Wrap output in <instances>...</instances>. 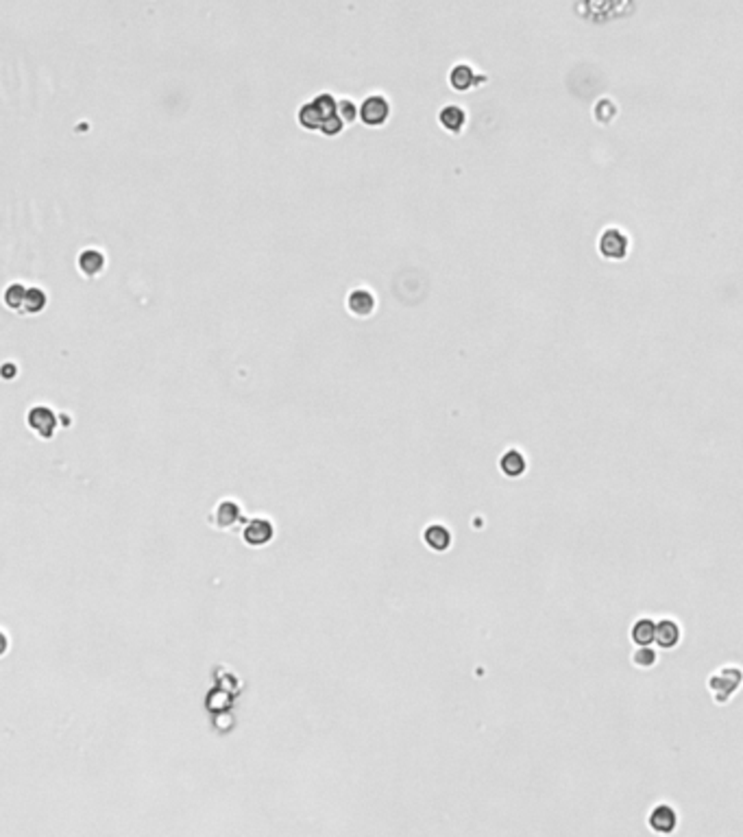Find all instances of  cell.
<instances>
[{"label": "cell", "mask_w": 743, "mask_h": 837, "mask_svg": "<svg viewBox=\"0 0 743 837\" xmlns=\"http://www.w3.org/2000/svg\"><path fill=\"white\" fill-rule=\"evenodd\" d=\"M345 121L343 118H340V114L336 112V114H332L330 118H327L325 121V125H323V129H321V133L325 138H336V136H340V133L345 131Z\"/></svg>", "instance_id": "21"}, {"label": "cell", "mask_w": 743, "mask_h": 837, "mask_svg": "<svg viewBox=\"0 0 743 837\" xmlns=\"http://www.w3.org/2000/svg\"><path fill=\"white\" fill-rule=\"evenodd\" d=\"M212 526L218 530H231L235 523L244 521L242 517V506L238 504L235 500H220L214 508V513L210 517Z\"/></svg>", "instance_id": "6"}, {"label": "cell", "mask_w": 743, "mask_h": 837, "mask_svg": "<svg viewBox=\"0 0 743 837\" xmlns=\"http://www.w3.org/2000/svg\"><path fill=\"white\" fill-rule=\"evenodd\" d=\"M600 253L606 260H623L628 256V238L619 229H606L600 238Z\"/></svg>", "instance_id": "7"}, {"label": "cell", "mask_w": 743, "mask_h": 837, "mask_svg": "<svg viewBox=\"0 0 743 837\" xmlns=\"http://www.w3.org/2000/svg\"><path fill=\"white\" fill-rule=\"evenodd\" d=\"M46 306H48V294L44 292L42 288L31 286L26 290V297H24L22 314H26V317H31V314H42L44 310H46Z\"/></svg>", "instance_id": "17"}, {"label": "cell", "mask_w": 743, "mask_h": 837, "mask_svg": "<svg viewBox=\"0 0 743 837\" xmlns=\"http://www.w3.org/2000/svg\"><path fill=\"white\" fill-rule=\"evenodd\" d=\"M654 637H656V624L650 617H641L632 624V631H630V639L634 641L636 646H650L654 644Z\"/></svg>", "instance_id": "16"}, {"label": "cell", "mask_w": 743, "mask_h": 837, "mask_svg": "<svg viewBox=\"0 0 743 837\" xmlns=\"http://www.w3.org/2000/svg\"><path fill=\"white\" fill-rule=\"evenodd\" d=\"M647 825L654 833H661V835H670L676 831L678 827V813L672 804L661 802L652 809L650 818H647Z\"/></svg>", "instance_id": "8"}, {"label": "cell", "mask_w": 743, "mask_h": 837, "mask_svg": "<svg viewBox=\"0 0 743 837\" xmlns=\"http://www.w3.org/2000/svg\"><path fill=\"white\" fill-rule=\"evenodd\" d=\"M499 469L506 477H521L528 469V460L519 450H508L499 458Z\"/></svg>", "instance_id": "15"}, {"label": "cell", "mask_w": 743, "mask_h": 837, "mask_svg": "<svg viewBox=\"0 0 743 837\" xmlns=\"http://www.w3.org/2000/svg\"><path fill=\"white\" fill-rule=\"evenodd\" d=\"M682 639V631L678 622L674 619H661L656 622V637H654V644L663 650H672L680 644Z\"/></svg>", "instance_id": "14"}, {"label": "cell", "mask_w": 743, "mask_h": 837, "mask_svg": "<svg viewBox=\"0 0 743 837\" xmlns=\"http://www.w3.org/2000/svg\"><path fill=\"white\" fill-rule=\"evenodd\" d=\"M26 425L28 430L33 432L35 437H39L42 441H51L57 434V428H59V416L57 412L46 406V403H37L26 414Z\"/></svg>", "instance_id": "3"}, {"label": "cell", "mask_w": 743, "mask_h": 837, "mask_svg": "<svg viewBox=\"0 0 743 837\" xmlns=\"http://www.w3.org/2000/svg\"><path fill=\"white\" fill-rule=\"evenodd\" d=\"M743 685V669L735 667V665H726L719 667L717 671H713L706 680V687L713 696V700L717 705H726L731 702V698L739 691V687Z\"/></svg>", "instance_id": "2"}, {"label": "cell", "mask_w": 743, "mask_h": 837, "mask_svg": "<svg viewBox=\"0 0 743 837\" xmlns=\"http://www.w3.org/2000/svg\"><path fill=\"white\" fill-rule=\"evenodd\" d=\"M656 661H659V654H656V650L650 648V646H641V648H638V650L632 654V663H634L636 667H643V669L652 667Z\"/></svg>", "instance_id": "20"}, {"label": "cell", "mask_w": 743, "mask_h": 837, "mask_svg": "<svg viewBox=\"0 0 743 837\" xmlns=\"http://www.w3.org/2000/svg\"><path fill=\"white\" fill-rule=\"evenodd\" d=\"M449 83L456 92H469V89L486 83V77L475 72L469 64H456L449 72Z\"/></svg>", "instance_id": "10"}, {"label": "cell", "mask_w": 743, "mask_h": 837, "mask_svg": "<svg viewBox=\"0 0 743 837\" xmlns=\"http://www.w3.org/2000/svg\"><path fill=\"white\" fill-rule=\"evenodd\" d=\"M77 266H79V273L83 277L94 279V277H98L102 271H105V266H107L105 253L98 251V249H85V251H81V256L77 260Z\"/></svg>", "instance_id": "12"}, {"label": "cell", "mask_w": 743, "mask_h": 837, "mask_svg": "<svg viewBox=\"0 0 743 837\" xmlns=\"http://www.w3.org/2000/svg\"><path fill=\"white\" fill-rule=\"evenodd\" d=\"M275 523L266 517H256V519H249L244 521V528H242V541L249 547H264L269 545L275 539Z\"/></svg>", "instance_id": "5"}, {"label": "cell", "mask_w": 743, "mask_h": 837, "mask_svg": "<svg viewBox=\"0 0 743 837\" xmlns=\"http://www.w3.org/2000/svg\"><path fill=\"white\" fill-rule=\"evenodd\" d=\"M347 310L358 319H368L377 310V299L366 288H355L347 294Z\"/></svg>", "instance_id": "9"}, {"label": "cell", "mask_w": 743, "mask_h": 837, "mask_svg": "<svg viewBox=\"0 0 743 837\" xmlns=\"http://www.w3.org/2000/svg\"><path fill=\"white\" fill-rule=\"evenodd\" d=\"M438 123L445 131L454 133H463L465 125H467V112L460 107V105H445V107L438 112Z\"/></svg>", "instance_id": "13"}, {"label": "cell", "mask_w": 743, "mask_h": 837, "mask_svg": "<svg viewBox=\"0 0 743 837\" xmlns=\"http://www.w3.org/2000/svg\"><path fill=\"white\" fill-rule=\"evenodd\" d=\"M26 290H28V288L24 286V283H20V281H13L11 286H7V290H5V306H7L9 310L22 312Z\"/></svg>", "instance_id": "18"}, {"label": "cell", "mask_w": 743, "mask_h": 837, "mask_svg": "<svg viewBox=\"0 0 743 837\" xmlns=\"http://www.w3.org/2000/svg\"><path fill=\"white\" fill-rule=\"evenodd\" d=\"M3 371H5V373H3L5 380H13V378L18 376V367H16V364H11V362H7V364L3 367Z\"/></svg>", "instance_id": "22"}, {"label": "cell", "mask_w": 743, "mask_h": 837, "mask_svg": "<svg viewBox=\"0 0 743 837\" xmlns=\"http://www.w3.org/2000/svg\"><path fill=\"white\" fill-rule=\"evenodd\" d=\"M336 112H338V100L330 92H323L314 100H307L301 105L299 112H296V123H299V127H303L305 131L321 133L325 121Z\"/></svg>", "instance_id": "1"}, {"label": "cell", "mask_w": 743, "mask_h": 837, "mask_svg": "<svg viewBox=\"0 0 743 837\" xmlns=\"http://www.w3.org/2000/svg\"><path fill=\"white\" fill-rule=\"evenodd\" d=\"M423 541L432 552L442 554V552H447L451 547L454 534H451V530L447 526H445V523H429V526L423 530Z\"/></svg>", "instance_id": "11"}, {"label": "cell", "mask_w": 743, "mask_h": 837, "mask_svg": "<svg viewBox=\"0 0 743 837\" xmlns=\"http://www.w3.org/2000/svg\"><path fill=\"white\" fill-rule=\"evenodd\" d=\"M338 114L345 125H353L355 121H360V105H355L351 98H343L338 100Z\"/></svg>", "instance_id": "19"}, {"label": "cell", "mask_w": 743, "mask_h": 837, "mask_svg": "<svg viewBox=\"0 0 743 837\" xmlns=\"http://www.w3.org/2000/svg\"><path fill=\"white\" fill-rule=\"evenodd\" d=\"M391 118V103L382 94H370L360 103V121L366 127H384Z\"/></svg>", "instance_id": "4"}]
</instances>
